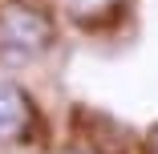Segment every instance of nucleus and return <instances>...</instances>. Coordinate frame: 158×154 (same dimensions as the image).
<instances>
[{"instance_id": "nucleus-3", "label": "nucleus", "mask_w": 158, "mask_h": 154, "mask_svg": "<svg viewBox=\"0 0 158 154\" xmlns=\"http://www.w3.org/2000/svg\"><path fill=\"white\" fill-rule=\"evenodd\" d=\"M69 20L77 28H85V33H98V28L114 24L118 12L126 8V0H69Z\"/></svg>"}, {"instance_id": "nucleus-2", "label": "nucleus", "mask_w": 158, "mask_h": 154, "mask_svg": "<svg viewBox=\"0 0 158 154\" xmlns=\"http://www.w3.org/2000/svg\"><path fill=\"white\" fill-rule=\"evenodd\" d=\"M37 106L16 81L0 77V142H28L37 134Z\"/></svg>"}, {"instance_id": "nucleus-4", "label": "nucleus", "mask_w": 158, "mask_h": 154, "mask_svg": "<svg viewBox=\"0 0 158 154\" xmlns=\"http://www.w3.org/2000/svg\"><path fill=\"white\" fill-rule=\"evenodd\" d=\"M146 150H150V154H158V130H154V134L146 138Z\"/></svg>"}, {"instance_id": "nucleus-1", "label": "nucleus", "mask_w": 158, "mask_h": 154, "mask_svg": "<svg viewBox=\"0 0 158 154\" xmlns=\"http://www.w3.org/2000/svg\"><path fill=\"white\" fill-rule=\"evenodd\" d=\"M57 41L53 16L37 4H24V0H8L0 8V61L12 69L33 65L37 57H45Z\"/></svg>"}]
</instances>
